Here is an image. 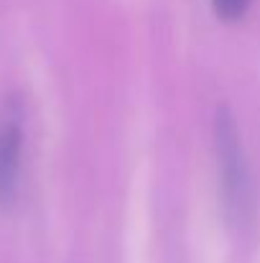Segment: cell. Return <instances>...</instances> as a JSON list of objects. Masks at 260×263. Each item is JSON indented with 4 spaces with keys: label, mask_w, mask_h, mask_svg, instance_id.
I'll use <instances>...</instances> for the list:
<instances>
[{
    "label": "cell",
    "mask_w": 260,
    "mask_h": 263,
    "mask_svg": "<svg viewBox=\"0 0 260 263\" xmlns=\"http://www.w3.org/2000/svg\"><path fill=\"white\" fill-rule=\"evenodd\" d=\"M214 154H217L225 212L235 225L243 228L253 217L255 189H253L250 161L245 154L237 118L227 105H217V112H214Z\"/></svg>",
    "instance_id": "cell-1"
},
{
    "label": "cell",
    "mask_w": 260,
    "mask_h": 263,
    "mask_svg": "<svg viewBox=\"0 0 260 263\" xmlns=\"http://www.w3.org/2000/svg\"><path fill=\"white\" fill-rule=\"evenodd\" d=\"M23 156V107L18 97L0 105V204L8 207L18 192Z\"/></svg>",
    "instance_id": "cell-2"
},
{
    "label": "cell",
    "mask_w": 260,
    "mask_h": 263,
    "mask_svg": "<svg viewBox=\"0 0 260 263\" xmlns=\"http://www.w3.org/2000/svg\"><path fill=\"white\" fill-rule=\"evenodd\" d=\"M248 0H214V8L217 13H222L225 18H232V15H240L245 10Z\"/></svg>",
    "instance_id": "cell-3"
}]
</instances>
